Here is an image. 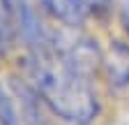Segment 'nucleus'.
Segmentation results:
<instances>
[{"mask_svg":"<svg viewBox=\"0 0 129 125\" xmlns=\"http://www.w3.org/2000/svg\"><path fill=\"white\" fill-rule=\"evenodd\" d=\"M32 49L35 51L28 58V74L35 90L60 118L74 125H88L97 116L99 104L78 60L48 42Z\"/></svg>","mask_w":129,"mask_h":125,"instance_id":"f257e3e1","label":"nucleus"},{"mask_svg":"<svg viewBox=\"0 0 129 125\" xmlns=\"http://www.w3.org/2000/svg\"><path fill=\"white\" fill-rule=\"evenodd\" d=\"M72 3L81 9V12H88V9H94V12H102L108 7V0H72Z\"/></svg>","mask_w":129,"mask_h":125,"instance_id":"39448f33","label":"nucleus"},{"mask_svg":"<svg viewBox=\"0 0 129 125\" xmlns=\"http://www.w3.org/2000/svg\"><path fill=\"white\" fill-rule=\"evenodd\" d=\"M0 123L3 125H21V118L16 114L12 100L3 93V88H0Z\"/></svg>","mask_w":129,"mask_h":125,"instance_id":"7ed1b4c3","label":"nucleus"},{"mask_svg":"<svg viewBox=\"0 0 129 125\" xmlns=\"http://www.w3.org/2000/svg\"><path fill=\"white\" fill-rule=\"evenodd\" d=\"M39 3L51 12V14H55V16H60V19H64V21L78 23L81 19H83V12H81L72 0H39Z\"/></svg>","mask_w":129,"mask_h":125,"instance_id":"f03ea898","label":"nucleus"},{"mask_svg":"<svg viewBox=\"0 0 129 125\" xmlns=\"http://www.w3.org/2000/svg\"><path fill=\"white\" fill-rule=\"evenodd\" d=\"M9 9L5 0H0V53L9 46Z\"/></svg>","mask_w":129,"mask_h":125,"instance_id":"20e7f679","label":"nucleus"},{"mask_svg":"<svg viewBox=\"0 0 129 125\" xmlns=\"http://www.w3.org/2000/svg\"><path fill=\"white\" fill-rule=\"evenodd\" d=\"M120 16H122V26H124V30L129 33V0H124V5H122V9H120Z\"/></svg>","mask_w":129,"mask_h":125,"instance_id":"423d86ee","label":"nucleus"}]
</instances>
